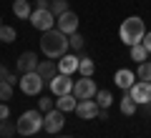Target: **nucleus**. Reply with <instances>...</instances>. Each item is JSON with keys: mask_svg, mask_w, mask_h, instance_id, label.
<instances>
[{"mask_svg": "<svg viewBox=\"0 0 151 138\" xmlns=\"http://www.w3.org/2000/svg\"><path fill=\"white\" fill-rule=\"evenodd\" d=\"M68 48H70V45H68V35L60 33L58 28L45 30L43 38H40V50H43V55H45V58H50V60L63 58V55L68 53Z\"/></svg>", "mask_w": 151, "mask_h": 138, "instance_id": "obj_1", "label": "nucleus"}, {"mask_svg": "<svg viewBox=\"0 0 151 138\" xmlns=\"http://www.w3.org/2000/svg\"><path fill=\"white\" fill-rule=\"evenodd\" d=\"M144 35H146V28H144V20H141L139 15H131V18H126L124 23H121V28H119V38H121V43H126V45H136V43H141L144 40Z\"/></svg>", "mask_w": 151, "mask_h": 138, "instance_id": "obj_2", "label": "nucleus"}, {"mask_svg": "<svg viewBox=\"0 0 151 138\" xmlns=\"http://www.w3.org/2000/svg\"><path fill=\"white\" fill-rule=\"evenodd\" d=\"M15 131L20 133V136H25V138L35 136L38 131H43V113L40 111H25L15 121Z\"/></svg>", "mask_w": 151, "mask_h": 138, "instance_id": "obj_3", "label": "nucleus"}, {"mask_svg": "<svg viewBox=\"0 0 151 138\" xmlns=\"http://www.w3.org/2000/svg\"><path fill=\"white\" fill-rule=\"evenodd\" d=\"M28 20H30V25L35 28V30H43V33L50 30V28H55V15L48 10V8H35Z\"/></svg>", "mask_w": 151, "mask_h": 138, "instance_id": "obj_4", "label": "nucleus"}, {"mask_svg": "<svg viewBox=\"0 0 151 138\" xmlns=\"http://www.w3.org/2000/svg\"><path fill=\"white\" fill-rule=\"evenodd\" d=\"M43 83L45 80L40 78L35 70H33V73H23L20 80H18V85H20V90L25 93V96H38V93L43 90Z\"/></svg>", "mask_w": 151, "mask_h": 138, "instance_id": "obj_5", "label": "nucleus"}, {"mask_svg": "<svg viewBox=\"0 0 151 138\" xmlns=\"http://www.w3.org/2000/svg\"><path fill=\"white\" fill-rule=\"evenodd\" d=\"M63 126H65V116H63V111L53 108V111L43 113V131H48L50 136H55L58 131H63Z\"/></svg>", "mask_w": 151, "mask_h": 138, "instance_id": "obj_6", "label": "nucleus"}, {"mask_svg": "<svg viewBox=\"0 0 151 138\" xmlns=\"http://www.w3.org/2000/svg\"><path fill=\"white\" fill-rule=\"evenodd\" d=\"M96 80H91V78H86L83 75L81 80H76L73 83V96L78 98V101H88V98H96Z\"/></svg>", "mask_w": 151, "mask_h": 138, "instance_id": "obj_7", "label": "nucleus"}, {"mask_svg": "<svg viewBox=\"0 0 151 138\" xmlns=\"http://www.w3.org/2000/svg\"><path fill=\"white\" fill-rule=\"evenodd\" d=\"M48 85H50V93H53V96L73 93V80H70V75H65V73H55L53 78L48 80Z\"/></svg>", "mask_w": 151, "mask_h": 138, "instance_id": "obj_8", "label": "nucleus"}, {"mask_svg": "<svg viewBox=\"0 0 151 138\" xmlns=\"http://www.w3.org/2000/svg\"><path fill=\"white\" fill-rule=\"evenodd\" d=\"M129 96L136 101V106H144V103L151 101V83L149 80H139L129 88Z\"/></svg>", "mask_w": 151, "mask_h": 138, "instance_id": "obj_9", "label": "nucleus"}, {"mask_svg": "<svg viewBox=\"0 0 151 138\" xmlns=\"http://www.w3.org/2000/svg\"><path fill=\"white\" fill-rule=\"evenodd\" d=\"M55 25H58V30H60V33L70 35V33L78 30V15H76L73 10H65V13H60V15L55 18Z\"/></svg>", "mask_w": 151, "mask_h": 138, "instance_id": "obj_10", "label": "nucleus"}, {"mask_svg": "<svg viewBox=\"0 0 151 138\" xmlns=\"http://www.w3.org/2000/svg\"><path fill=\"white\" fill-rule=\"evenodd\" d=\"M76 116L83 118V121H93V118L98 116V103L93 101V98H88V101H78V103H76Z\"/></svg>", "mask_w": 151, "mask_h": 138, "instance_id": "obj_11", "label": "nucleus"}, {"mask_svg": "<svg viewBox=\"0 0 151 138\" xmlns=\"http://www.w3.org/2000/svg\"><path fill=\"white\" fill-rule=\"evenodd\" d=\"M15 68L18 73H33V70L38 68V55L33 53V50H25V53H20V58L15 60Z\"/></svg>", "mask_w": 151, "mask_h": 138, "instance_id": "obj_12", "label": "nucleus"}, {"mask_svg": "<svg viewBox=\"0 0 151 138\" xmlns=\"http://www.w3.org/2000/svg\"><path fill=\"white\" fill-rule=\"evenodd\" d=\"M78 60L81 58H76V53H65L63 58H58V73L73 75L76 70H78Z\"/></svg>", "mask_w": 151, "mask_h": 138, "instance_id": "obj_13", "label": "nucleus"}, {"mask_svg": "<svg viewBox=\"0 0 151 138\" xmlns=\"http://www.w3.org/2000/svg\"><path fill=\"white\" fill-rule=\"evenodd\" d=\"M113 83H116V88H121V90H129L131 85L136 83V75L131 73L129 68H121V70H116V75H113Z\"/></svg>", "mask_w": 151, "mask_h": 138, "instance_id": "obj_14", "label": "nucleus"}, {"mask_svg": "<svg viewBox=\"0 0 151 138\" xmlns=\"http://www.w3.org/2000/svg\"><path fill=\"white\" fill-rule=\"evenodd\" d=\"M35 73L40 75V78L43 80H50L53 78L55 73H58V63H55V60H38V68H35Z\"/></svg>", "mask_w": 151, "mask_h": 138, "instance_id": "obj_15", "label": "nucleus"}, {"mask_svg": "<svg viewBox=\"0 0 151 138\" xmlns=\"http://www.w3.org/2000/svg\"><path fill=\"white\" fill-rule=\"evenodd\" d=\"M76 103H78V98L73 96V93H65V96H58V101H55V108L63 113L68 111H76Z\"/></svg>", "mask_w": 151, "mask_h": 138, "instance_id": "obj_16", "label": "nucleus"}, {"mask_svg": "<svg viewBox=\"0 0 151 138\" xmlns=\"http://www.w3.org/2000/svg\"><path fill=\"white\" fill-rule=\"evenodd\" d=\"M13 13H15L18 18H23V20H28V18H30V3H28V0H15V3H13Z\"/></svg>", "mask_w": 151, "mask_h": 138, "instance_id": "obj_17", "label": "nucleus"}, {"mask_svg": "<svg viewBox=\"0 0 151 138\" xmlns=\"http://www.w3.org/2000/svg\"><path fill=\"white\" fill-rule=\"evenodd\" d=\"M121 113H124V116H134L136 113V101L129 96V93L121 98Z\"/></svg>", "mask_w": 151, "mask_h": 138, "instance_id": "obj_18", "label": "nucleus"}, {"mask_svg": "<svg viewBox=\"0 0 151 138\" xmlns=\"http://www.w3.org/2000/svg\"><path fill=\"white\" fill-rule=\"evenodd\" d=\"M93 68H96V63H93L91 58H81V60H78V73L86 75V78L93 75Z\"/></svg>", "mask_w": 151, "mask_h": 138, "instance_id": "obj_19", "label": "nucleus"}, {"mask_svg": "<svg viewBox=\"0 0 151 138\" xmlns=\"http://www.w3.org/2000/svg\"><path fill=\"white\" fill-rule=\"evenodd\" d=\"M68 45H70V50L76 53V50H81L83 45H86V38H83L81 33L76 30V33H70V35H68Z\"/></svg>", "mask_w": 151, "mask_h": 138, "instance_id": "obj_20", "label": "nucleus"}, {"mask_svg": "<svg viewBox=\"0 0 151 138\" xmlns=\"http://www.w3.org/2000/svg\"><path fill=\"white\" fill-rule=\"evenodd\" d=\"M48 10L53 13L55 18H58L60 13H65V10H68V0H48Z\"/></svg>", "mask_w": 151, "mask_h": 138, "instance_id": "obj_21", "label": "nucleus"}, {"mask_svg": "<svg viewBox=\"0 0 151 138\" xmlns=\"http://www.w3.org/2000/svg\"><path fill=\"white\" fill-rule=\"evenodd\" d=\"M149 58V50L141 45V43H136V45H131V60H139V63H144V60Z\"/></svg>", "mask_w": 151, "mask_h": 138, "instance_id": "obj_22", "label": "nucleus"}, {"mask_svg": "<svg viewBox=\"0 0 151 138\" xmlns=\"http://www.w3.org/2000/svg\"><path fill=\"white\" fill-rule=\"evenodd\" d=\"M96 103H98V108H111V103H113L111 90H98L96 93Z\"/></svg>", "mask_w": 151, "mask_h": 138, "instance_id": "obj_23", "label": "nucleus"}, {"mask_svg": "<svg viewBox=\"0 0 151 138\" xmlns=\"http://www.w3.org/2000/svg\"><path fill=\"white\" fill-rule=\"evenodd\" d=\"M15 35H18L15 28L3 23V28H0V43H13V40H15Z\"/></svg>", "mask_w": 151, "mask_h": 138, "instance_id": "obj_24", "label": "nucleus"}, {"mask_svg": "<svg viewBox=\"0 0 151 138\" xmlns=\"http://www.w3.org/2000/svg\"><path fill=\"white\" fill-rule=\"evenodd\" d=\"M136 75H139V80H149V83H151V60H144V63H139V68H136Z\"/></svg>", "mask_w": 151, "mask_h": 138, "instance_id": "obj_25", "label": "nucleus"}, {"mask_svg": "<svg viewBox=\"0 0 151 138\" xmlns=\"http://www.w3.org/2000/svg\"><path fill=\"white\" fill-rule=\"evenodd\" d=\"M15 123H13V121H8V118H5V121H0V136H3V138H13V136H15Z\"/></svg>", "mask_w": 151, "mask_h": 138, "instance_id": "obj_26", "label": "nucleus"}, {"mask_svg": "<svg viewBox=\"0 0 151 138\" xmlns=\"http://www.w3.org/2000/svg\"><path fill=\"white\" fill-rule=\"evenodd\" d=\"M53 108H55L53 98H48V96H40V98H38V111H40V113H48V111H53Z\"/></svg>", "mask_w": 151, "mask_h": 138, "instance_id": "obj_27", "label": "nucleus"}, {"mask_svg": "<svg viewBox=\"0 0 151 138\" xmlns=\"http://www.w3.org/2000/svg\"><path fill=\"white\" fill-rule=\"evenodd\" d=\"M13 98V85L8 80H0V101H10Z\"/></svg>", "mask_w": 151, "mask_h": 138, "instance_id": "obj_28", "label": "nucleus"}, {"mask_svg": "<svg viewBox=\"0 0 151 138\" xmlns=\"http://www.w3.org/2000/svg\"><path fill=\"white\" fill-rule=\"evenodd\" d=\"M8 116H10V108H8V103H0V121H5Z\"/></svg>", "mask_w": 151, "mask_h": 138, "instance_id": "obj_29", "label": "nucleus"}, {"mask_svg": "<svg viewBox=\"0 0 151 138\" xmlns=\"http://www.w3.org/2000/svg\"><path fill=\"white\" fill-rule=\"evenodd\" d=\"M141 45H144V48H146V50L151 53V33H146V35H144V40H141Z\"/></svg>", "mask_w": 151, "mask_h": 138, "instance_id": "obj_30", "label": "nucleus"}, {"mask_svg": "<svg viewBox=\"0 0 151 138\" xmlns=\"http://www.w3.org/2000/svg\"><path fill=\"white\" fill-rule=\"evenodd\" d=\"M98 121H108V111H106V108H98Z\"/></svg>", "mask_w": 151, "mask_h": 138, "instance_id": "obj_31", "label": "nucleus"}, {"mask_svg": "<svg viewBox=\"0 0 151 138\" xmlns=\"http://www.w3.org/2000/svg\"><path fill=\"white\" fill-rule=\"evenodd\" d=\"M5 80H8V83H10V85H15V80H20V78H15V75H13V73H8V75H5Z\"/></svg>", "mask_w": 151, "mask_h": 138, "instance_id": "obj_32", "label": "nucleus"}, {"mask_svg": "<svg viewBox=\"0 0 151 138\" xmlns=\"http://www.w3.org/2000/svg\"><path fill=\"white\" fill-rule=\"evenodd\" d=\"M144 113H146V116H151V101L144 103Z\"/></svg>", "mask_w": 151, "mask_h": 138, "instance_id": "obj_33", "label": "nucleus"}, {"mask_svg": "<svg viewBox=\"0 0 151 138\" xmlns=\"http://www.w3.org/2000/svg\"><path fill=\"white\" fill-rule=\"evenodd\" d=\"M35 5L38 8H48V0H35Z\"/></svg>", "mask_w": 151, "mask_h": 138, "instance_id": "obj_34", "label": "nucleus"}, {"mask_svg": "<svg viewBox=\"0 0 151 138\" xmlns=\"http://www.w3.org/2000/svg\"><path fill=\"white\" fill-rule=\"evenodd\" d=\"M5 75H8V70H5V65H0V80H5Z\"/></svg>", "mask_w": 151, "mask_h": 138, "instance_id": "obj_35", "label": "nucleus"}, {"mask_svg": "<svg viewBox=\"0 0 151 138\" xmlns=\"http://www.w3.org/2000/svg\"><path fill=\"white\" fill-rule=\"evenodd\" d=\"M0 28H3V18H0Z\"/></svg>", "mask_w": 151, "mask_h": 138, "instance_id": "obj_36", "label": "nucleus"}, {"mask_svg": "<svg viewBox=\"0 0 151 138\" xmlns=\"http://www.w3.org/2000/svg\"><path fill=\"white\" fill-rule=\"evenodd\" d=\"M63 138H70V136H63Z\"/></svg>", "mask_w": 151, "mask_h": 138, "instance_id": "obj_37", "label": "nucleus"}]
</instances>
